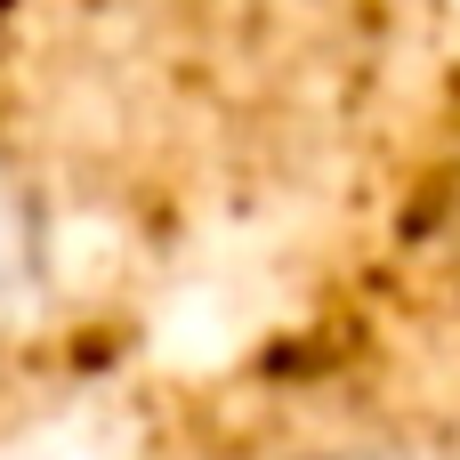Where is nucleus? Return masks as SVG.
Returning a JSON list of instances; mask_svg holds the SVG:
<instances>
[{
    "instance_id": "f257e3e1",
    "label": "nucleus",
    "mask_w": 460,
    "mask_h": 460,
    "mask_svg": "<svg viewBox=\"0 0 460 460\" xmlns=\"http://www.w3.org/2000/svg\"><path fill=\"white\" fill-rule=\"evenodd\" d=\"M40 267H49V234H40V194L32 178L8 162L0 146V332L24 315V299L40 291Z\"/></svg>"
},
{
    "instance_id": "f03ea898",
    "label": "nucleus",
    "mask_w": 460,
    "mask_h": 460,
    "mask_svg": "<svg viewBox=\"0 0 460 460\" xmlns=\"http://www.w3.org/2000/svg\"><path fill=\"white\" fill-rule=\"evenodd\" d=\"M291 460H396V453H372V445H315V453H291Z\"/></svg>"
}]
</instances>
